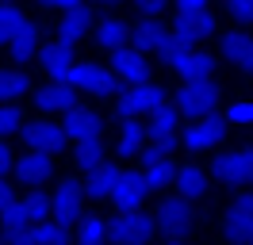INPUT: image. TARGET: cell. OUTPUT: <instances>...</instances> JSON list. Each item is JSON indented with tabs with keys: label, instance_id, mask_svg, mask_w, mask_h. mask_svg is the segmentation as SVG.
<instances>
[{
	"label": "cell",
	"instance_id": "6da1fadb",
	"mask_svg": "<svg viewBox=\"0 0 253 245\" xmlns=\"http://www.w3.org/2000/svg\"><path fill=\"white\" fill-rule=\"evenodd\" d=\"M219 107V84L207 77V81H184V88L176 92V111L188 115V119H204Z\"/></svg>",
	"mask_w": 253,
	"mask_h": 245
},
{
	"label": "cell",
	"instance_id": "7a4b0ae2",
	"mask_svg": "<svg viewBox=\"0 0 253 245\" xmlns=\"http://www.w3.org/2000/svg\"><path fill=\"white\" fill-rule=\"evenodd\" d=\"M154 230H158V222L134 207V211H119L115 214V222L108 226V234H111L115 245H146L150 238H154Z\"/></svg>",
	"mask_w": 253,
	"mask_h": 245
},
{
	"label": "cell",
	"instance_id": "3957f363",
	"mask_svg": "<svg viewBox=\"0 0 253 245\" xmlns=\"http://www.w3.org/2000/svg\"><path fill=\"white\" fill-rule=\"evenodd\" d=\"M158 104H165V88L154 84V81H138V84H126L123 96H119V115L123 119H138V115H150Z\"/></svg>",
	"mask_w": 253,
	"mask_h": 245
},
{
	"label": "cell",
	"instance_id": "277c9868",
	"mask_svg": "<svg viewBox=\"0 0 253 245\" xmlns=\"http://www.w3.org/2000/svg\"><path fill=\"white\" fill-rule=\"evenodd\" d=\"M222 230H226V238L234 245H253V192H242V196L226 207Z\"/></svg>",
	"mask_w": 253,
	"mask_h": 245
},
{
	"label": "cell",
	"instance_id": "5b68a950",
	"mask_svg": "<svg viewBox=\"0 0 253 245\" xmlns=\"http://www.w3.org/2000/svg\"><path fill=\"white\" fill-rule=\"evenodd\" d=\"M84 196H88L84 184H77V180L65 176V180L58 184V192L50 196V214H54L58 222H69V226H73L81 214H84Z\"/></svg>",
	"mask_w": 253,
	"mask_h": 245
},
{
	"label": "cell",
	"instance_id": "8992f818",
	"mask_svg": "<svg viewBox=\"0 0 253 245\" xmlns=\"http://www.w3.org/2000/svg\"><path fill=\"white\" fill-rule=\"evenodd\" d=\"M154 222H158V230H165L169 238H184V234L196 226V211H192V203L184 196L180 199H165V203L158 207V218H154Z\"/></svg>",
	"mask_w": 253,
	"mask_h": 245
},
{
	"label": "cell",
	"instance_id": "52a82bcc",
	"mask_svg": "<svg viewBox=\"0 0 253 245\" xmlns=\"http://www.w3.org/2000/svg\"><path fill=\"white\" fill-rule=\"evenodd\" d=\"M69 84L81 92H92V96H111L115 88V73H108V69H100L96 61H77L73 65V73H69Z\"/></svg>",
	"mask_w": 253,
	"mask_h": 245
},
{
	"label": "cell",
	"instance_id": "ba28073f",
	"mask_svg": "<svg viewBox=\"0 0 253 245\" xmlns=\"http://www.w3.org/2000/svg\"><path fill=\"white\" fill-rule=\"evenodd\" d=\"M211 172H215V176H219L222 184H250V180H253V146H246V150H234V153H222V157H215Z\"/></svg>",
	"mask_w": 253,
	"mask_h": 245
},
{
	"label": "cell",
	"instance_id": "9c48e42d",
	"mask_svg": "<svg viewBox=\"0 0 253 245\" xmlns=\"http://www.w3.org/2000/svg\"><path fill=\"white\" fill-rule=\"evenodd\" d=\"M39 61H42V69H46L50 81H58V84H69V73H73V42H46L39 50Z\"/></svg>",
	"mask_w": 253,
	"mask_h": 245
},
{
	"label": "cell",
	"instance_id": "30bf717a",
	"mask_svg": "<svg viewBox=\"0 0 253 245\" xmlns=\"http://www.w3.org/2000/svg\"><path fill=\"white\" fill-rule=\"evenodd\" d=\"M211 31H215V15H211V8L180 12V15H176V23H173V39H180L184 46H196V42H204Z\"/></svg>",
	"mask_w": 253,
	"mask_h": 245
},
{
	"label": "cell",
	"instance_id": "8fae6325",
	"mask_svg": "<svg viewBox=\"0 0 253 245\" xmlns=\"http://www.w3.org/2000/svg\"><path fill=\"white\" fill-rule=\"evenodd\" d=\"M146 196H150V188H146L142 172H123L119 184H115V192H111V199H115L119 211H134V207H142Z\"/></svg>",
	"mask_w": 253,
	"mask_h": 245
},
{
	"label": "cell",
	"instance_id": "7c38bea8",
	"mask_svg": "<svg viewBox=\"0 0 253 245\" xmlns=\"http://www.w3.org/2000/svg\"><path fill=\"white\" fill-rule=\"evenodd\" d=\"M23 142H27V150L58 153L65 146V130L58 122H31V126H23Z\"/></svg>",
	"mask_w": 253,
	"mask_h": 245
},
{
	"label": "cell",
	"instance_id": "4fadbf2b",
	"mask_svg": "<svg viewBox=\"0 0 253 245\" xmlns=\"http://www.w3.org/2000/svg\"><path fill=\"white\" fill-rule=\"evenodd\" d=\"M54 172V153H42V150H31V153H23V157H16V176L23 184H42Z\"/></svg>",
	"mask_w": 253,
	"mask_h": 245
},
{
	"label": "cell",
	"instance_id": "5bb4252c",
	"mask_svg": "<svg viewBox=\"0 0 253 245\" xmlns=\"http://www.w3.org/2000/svg\"><path fill=\"white\" fill-rule=\"evenodd\" d=\"M100 126H104V119H100L96 111H88V107H69L62 130H65V138L81 142V138H96V134H100Z\"/></svg>",
	"mask_w": 253,
	"mask_h": 245
},
{
	"label": "cell",
	"instance_id": "9a60e30c",
	"mask_svg": "<svg viewBox=\"0 0 253 245\" xmlns=\"http://www.w3.org/2000/svg\"><path fill=\"white\" fill-rule=\"evenodd\" d=\"M226 134V122L215 119V115H204V119L188 126V134H184V146L188 150H211V146H219V138Z\"/></svg>",
	"mask_w": 253,
	"mask_h": 245
},
{
	"label": "cell",
	"instance_id": "2e32d148",
	"mask_svg": "<svg viewBox=\"0 0 253 245\" xmlns=\"http://www.w3.org/2000/svg\"><path fill=\"white\" fill-rule=\"evenodd\" d=\"M219 50H222V58L234 61L238 69L253 73V39H250V35H242V31H226L222 42H219Z\"/></svg>",
	"mask_w": 253,
	"mask_h": 245
},
{
	"label": "cell",
	"instance_id": "e0dca14e",
	"mask_svg": "<svg viewBox=\"0 0 253 245\" xmlns=\"http://www.w3.org/2000/svg\"><path fill=\"white\" fill-rule=\"evenodd\" d=\"M35 104H39V111H69V107H77V92H73V84H46V88H35Z\"/></svg>",
	"mask_w": 253,
	"mask_h": 245
},
{
	"label": "cell",
	"instance_id": "ac0fdd59",
	"mask_svg": "<svg viewBox=\"0 0 253 245\" xmlns=\"http://www.w3.org/2000/svg\"><path fill=\"white\" fill-rule=\"evenodd\" d=\"M111 73H115V77H123L126 84H138V81H146V61H142V50H126V46L111 50Z\"/></svg>",
	"mask_w": 253,
	"mask_h": 245
},
{
	"label": "cell",
	"instance_id": "d6986e66",
	"mask_svg": "<svg viewBox=\"0 0 253 245\" xmlns=\"http://www.w3.org/2000/svg\"><path fill=\"white\" fill-rule=\"evenodd\" d=\"M169 35H173V31L161 27V19H146V23H138V27L130 31V39H134V50H142V54H158L161 46L169 42Z\"/></svg>",
	"mask_w": 253,
	"mask_h": 245
},
{
	"label": "cell",
	"instance_id": "ffe728a7",
	"mask_svg": "<svg viewBox=\"0 0 253 245\" xmlns=\"http://www.w3.org/2000/svg\"><path fill=\"white\" fill-rule=\"evenodd\" d=\"M119 176H123V168H115V165H96L92 172H88V180H84V192H88L92 199H111V192H115Z\"/></svg>",
	"mask_w": 253,
	"mask_h": 245
},
{
	"label": "cell",
	"instance_id": "44dd1931",
	"mask_svg": "<svg viewBox=\"0 0 253 245\" xmlns=\"http://www.w3.org/2000/svg\"><path fill=\"white\" fill-rule=\"evenodd\" d=\"M173 69L184 77V81H207V77L215 73V58H211V54H204V50H188V54L173 65Z\"/></svg>",
	"mask_w": 253,
	"mask_h": 245
},
{
	"label": "cell",
	"instance_id": "7402d4cb",
	"mask_svg": "<svg viewBox=\"0 0 253 245\" xmlns=\"http://www.w3.org/2000/svg\"><path fill=\"white\" fill-rule=\"evenodd\" d=\"M8 50H12V58H16V61H27V58H35V50H39V27L23 19V23L16 27V35L8 39Z\"/></svg>",
	"mask_w": 253,
	"mask_h": 245
},
{
	"label": "cell",
	"instance_id": "603a6c76",
	"mask_svg": "<svg viewBox=\"0 0 253 245\" xmlns=\"http://www.w3.org/2000/svg\"><path fill=\"white\" fill-rule=\"evenodd\" d=\"M88 23H92V15H88L84 4H81V8H69V12L62 15V23H58V39H62V42H77V39H84Z\"/></svg>",
	"mask_w": 253,
	"mask_h": 245
},
{
	"label": "cell",
	"instance_id": "cb8c5ba5",
	"mask_svg": "<svg viewBox=\"0 0 253 245\" xmlns=\"http://www.w3.org/2000/svg\"><path fill=\"white\" fill-rule=\"evenodd\" d=\"M173 184H176V192H180L184 199H200V196L207 192V176H204V168H200V165H184V168H176Z\"/></svg>",
	"mask_w": 253,
	"mask_h": 245
},
{
	"label": "cell",
	"instance_id": "d4e9b609",
	"mask_svg": "<svg viewBox=\"0 0 253 245\" xmlns=\"http://www.w3.org/2000/svg\"><path fill=\"white\" fill-rule=\"evenodd\" d=\"M111 234H108V222L100 214H84L81 218V230H77V245H108Z\"/></svg>",
	"mask_w": 253,
	"mask_h": 245
},
{
	"label": "cell",
	"instance_id": "484cf974",
	"mask_svg": "<svg viewBox=\"0 0 253 245\" xmlns=\"http://www.w3.org/2000/svg\"><path fill=\"white\" fill-rule=\"evenodd\" d=\"M0 226H4V238L8 234H19V230H31V211H27V203H8L4 211H0Z\"/></svg>",
	"mask_w": 253,
	"mask_h": 245
},
{
	"label": "cell",
	"instance_id": "4316f807",
	"mask_svg": "<svg viewBox=\"0 0 253 245\" xmlns=\"http://www.w3.org/2000/svg\"><path fill=\"white\" fill-rule=\"evenodd\" d=\"M126 35H130V27H126L123 19H104L96 27V42L108 46V50H119V46H126Z\"/></svg>",
	"mask_w": 253,
	"mask_h": 245
},
{
	"label": "cell",
	"instance_id": "83f0119b",
	"mask_svg": "<svg viewBox=\"0 0 253 245\" xmlns=\"http://www.w3.org/2000/svg\"><path fill=\"white\" fill-rule=\"evenodd\" d=\"M31 234H35L39 245H65L69 242V222H58V218L50 222V218H42V222H35Z\"/></svg>",
	"mask_w": 253,
	"mask_h": 245
},
{
	"label": "cell",
	"instance_id": "f1b7e54d",
	"mask_svg": "<svg viewBox=\"0 0 253 245\" xmlns=\"http://www.w3.org/2000/svg\"><path fill=\"white\" fill-rule=\"evenodd\" d=\"M73 157H77V165L84 168V172H92L96 165H104V142H100V134L96 138H81Z\"/></svg>",
	"mask_w": 253,
	"mask_h": 245
},
{
	"label": "cell",
	"instance_id": "f546056e",
	"mask_svg": "<svg viewBox=\"0 0 253 245\" xmlns=\"http://www.w3.org/2000/svg\"><path fill=\"white\" fill-rule=\"evenodd\" d=\"M176 122H180V111L169 104H158L150 111V138L154 134H176Z\"/></svg>",
	"mask_w": 253,
	"mask_h": 245
},
{
	"label": "cell",
	"instance_id": "4dcf8cb0",
	"mask_svg": "<svg viewBox=\"0 0 253 245\" xmlns=\"http://www.w3.org/2000/svg\"><path fill=\"white\" fill-rule=\"evenodd\" d=\"M142 176H146V188L158 192V188H165V184H173L176 168L169 165V157H158V161H150V165L142 168Z\"/></svg>",
	"mask_w": 253,
	"mask_h": 245
},
{
	"label": "cell",
	"instance_id": "1f68e13d",
	"mask_svg": "<svg viewBox=\"0 0 253 245\" xmlns=\"http://www.w3.org/2000/svg\"><path fill=\"white\" fill-rule=\"evenodd\" d=\"M142 138H146L142 122L126 119L123 130H119V153H123V157H138V150H142Z\"/></svg>",
	"mask_w": 253,
	"mask_h": 245
},
{
	"label": "cell",
	"instance_id": "d6a6232c",
	"mask_svg": "<svg viewBox=\"0 0 253 245\" xmlns=\"http://www.w3.org/2000/svg\"><path fill=\"white\" fill-rule=\"evenodd\" d=\"M31 92V81L23 73H4L0 69V104L4 100H19V96H27Z\"/></svg>",
	"mask_w": 253,
	"mask_h": 245
},
{
	"label": "cell",
	"instance_id": "836d02e7",
	"mask_svg": "<svg viewBox=\"0 0 253 245\" xmlns=\"http://www.w3.org/2000/svg\"><path fill=\"white\" fill-rule=\"evenodd\" d=\"M23 23V15L8 4V0H0V42H8L12 35H16V27Z\"/></svg>",
	"mask_w": 253,
	"mask_h": 245
},
{
	"label": "cell",
	"instance_id": "e575fe53",
	"mask_svg": "<svg viewBox=\"0 0 253 245\" xmlns=\"http://www.w3.org/2000/svg\"><path fill=\"white\" fill-rule=\"evenodd\" d=\"M23 203H27V211H31V222L50 218V196H42V192H35V188H31V196L23 199Z\"/></svg>",
	"mask_w": 253,
	"mask_h": 245
},
{
	"label": "cell",
	"instance_id": "d590c367",
	"mask_svg": "<svg viewBox=\"0 0 253 245\" xmlns=\"http://www.w3.org/2000/svg\"><path fill=\"white\" fill-rule=\"evenodd\" d=\"M188 50H192V46H184V42H180V39H173V35H169V42H165V46H161V50H158V58L165 61V65H176V61L184 58Z\"/></svg>",
	"mask_w": 253,
	"mask_h": 245
},
{
	"label": "cell",
	"instance_id": "8d00e7d4",
	"mask_svg": "<svg viewBox=\"0 0 253 245\" xmlns=\"http://www.w3.org/2000/svg\"><path fill=\"white\" fill-rule=\"evenodd\" d=\"M16 130H23V115L16 107H0V138L16 134Z\"/></svg>",
	"mask_w": 253,
	"mask_h": 245
},
{
	"label": "cell",
	"instance_id": "74e56055",
	"mask_svg": "<svg viewBox=\"0 0 253 245\" xmlns=\"http://www.w3.org/2000/svg\"><path fill=\"white\" fill-rule=\"evenodd\" d=\"M226 12L234 15L238 23H253V0H226Z\"/></svg>",
	"mask_w": 253,
	"mask_h": 245
},
{
	"label": "cell",
	"instance_id": "f35d334b",
	"mask_svg": "<svg viewBox=\"0 0 253 245\" xmlns=\"http://www.w3.org/2000/svg\"><path fill=\"white\" fill-rule=\"evenodd\" d=\"M230 122H253V100H242L230 107Z\"/></svg>",
	"mask_w": 253,
	"mask_h": 245
},
{
	"label": "cell",
	"instance_id": "ab89813d",
	"mask_svg": "<svg viewBox=\"0 0 253 245\" xmlns=\"http://www.w3.org/2000/svg\"><path fill=\"white\" fill-rule=\"evenodd\" d=\"M12 168H16V157H12V150H8L4 138H0V176H8Z\"/></svg>",
	"mask_w": 253,
	"mask_h": 245
},
{
	"label": "cell",
	"instance_id": "60d3db41",
	"mask_svg": "<svg viewBox=\"0 0 253 245\" xmlns=\"http://www.w3.org/2000/svg\"><path fill=\"white\" fill-rule=\"evenodd\" d=\"M134 4H138V8H142L146 15H161V8H165L169 0H134Z\"/></svg>",
	"mask_w": 253,
	"mask_h": 245
},
{
	"label": "cell",
	"instance_id": "b9f144b4",
	"mask_svg": "<svg viewBox=\"0 0 253 245\" xmlns=\"http://www.w3.org/2000/svg\"><path fill=\"white\" fill-rule=\"evenodd\" d=\"M8 245H39L31 230H19V234H8Z\"/></svg>",
	"mask_w": 253,
	"mask_h": 245
},
{
	"label": "cell",
	"instance_id": "7bdbcfd3",
	"mask_svg": "<svg viewBox=\"0 0 253 245\" xmlns=\"http://www.w3.org/2000/svg\"><path fill=\"white\" fill-rule=\"evenodd\" d=\"M39 4H46V8H62V12H69V8H81L84 0H39Z\"/></svg>",
	"mask_w": 253,
	"mask_h": 245
},
{
	"label": "cell",
	"instance_id": "ee69618b",
	"mask_svg": "<svg viewBox=\"0 0 253 245\" xmlns=\"http://www.w3.org/2000/svg\"><path fill=\"white\" fill-rule=\"evenodd\" d=\"M12 199H16V196H12V184H8L4 176H0V211H4V207H8Z\"/></svg>",
	"mask_w": 253,
	"mask_h": 245
},
{
	"label": "cell",
	"instance_id": "f6af8a7d",
	"mask_svg": "<svg viewBox=\"0 0 253 245\" xmlns=\"http://www.w3.org/2000/svg\"><path fill=\"white\" fill-rule=\"evenodd\" d=\"M176 8L180 12H200V8H207V0H176Z\"/></svg>",
	"mask_w": 253,
	"mask_h": 245
},
{
	"label": "cell",
	"instance_id": "bcb514c9",
	"mask_svg": "<svg viewBox=\"0 0 253 245\" xmlns=\"http://www.w3.org/2000/svg\"><path fill=\"white\" fill-rule=\"evenodd\" d=\"M165 245H184V242H180V238H169V242H165Z\"/></svg>",
	"mask_w": 253,
	"mask_h": 245
},
{
	"label": "cell",
	"instance_id": "7dc6e473",
	"mask_svg": "<svg viewBox=\"0 0 253 245\" xmlns=\"http://www.w3.org/2000/svg\"><path fill=\"white\" fill-rule=\"evenodd\" d=\"M96 4H123V0H96Z\"/></svg>",
	"mask_w": 253,
	"mask_h": 245
},
{
	"label": "cell",
	"instance_id": "c3c4849f",
	"mask_svg": "<svg viewBox=\"0 0 253 245\" xmlns=\"http://www.w3.org/2000/svg\"><path fill=\"white\" fill-rule=\"evenodd\" d=\"M0 245H4V234H0Z\"/></svg>",
	"mask_w": 253,
	"mask_h": 245
}]
</instances>
